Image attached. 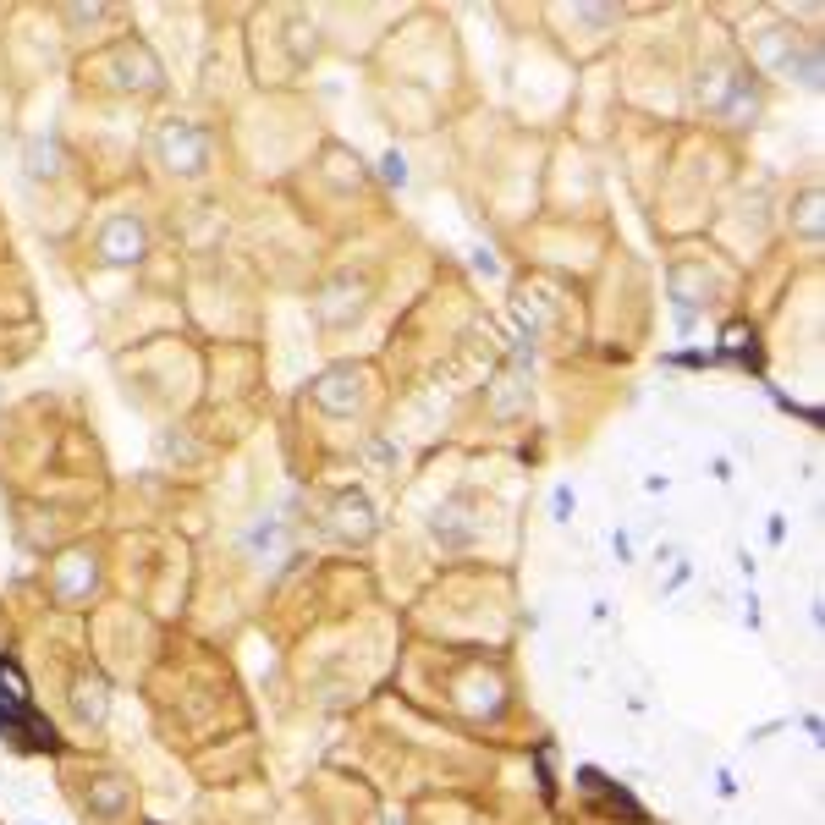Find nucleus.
<instances>
[{"label": "nucleus", "mask_w": 825, "mask_h": 825, "mask_svg": "<svg viewBox=\"0 0 825 825\" xmlns=\"http://www.w3.org/2000/svg\"><path fill=\"white\" fill-rule=\"evenodd\" d=\"M138 248H143V231L132 226V220H116V226L105 231V253L116 264H127V259H138Z\"/></svg>", "instance_id": "f257e3e1"}]
</instances>
